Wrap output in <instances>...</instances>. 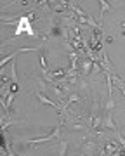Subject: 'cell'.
Here are the masks:
<instances>
[{"mask_svg": "<svg viewBox=\"0 0 125 156\" xmlns=\"http://www.w3.org/2000/svg\"><path fill=\"white\" fill-rule=\"evenodd\" d=\"M101 128H102V130H113V132L120 130V128L116 127V123L113 122V115H111V113H104V118H102Z\"/></svg>", "mask_w": 125, "mask_h": 156, "instance_id": "6da1fadb", "label": "cell"}, {"mask_svg": "<svg viewBox=\"0 0 125 156\" xmlns=\"http://www.w3.org/2000/svg\"><path fill=\"white\" fill-rule=\"evenodd\" d=\"M38 52H40V57H38L40 59V68H42V73L45 75V73H49V52H47L44 47H42Z\"/></svg>", "mask_w": 125, "mask_h": 156, "instance_id": "7a4b0ae2", "label": "cell"}, {"mask_svg": "<svg viewBox=\"0 0 125 156\" xmlns=\"http://www.w3.org/2000/svg\"><path fill=\"white\" fill-rule=\"evenodd\" d=\"M37 99L42 102V104H47V106H51V108H54L56 111H61V102H54V101H51L49 97H45V95L42 94V92H37Z\"/></svg>", "mask_w": 125, "mask_h": 156, "instance_id": "3957f363", "label": "cell"}, {"mask_svg": "<svg viewBox=\"0 0 125 156\" xmlns=\"http://www.w3.org/2000/svg\"><path fill=\"white\" fill-rule=\"evenodd\" d=\"M82 95L77 94V92H68V97H66V102H68V106L70 104H77V102H82Z\"/></svg>", "mask_w": 125, "mask_h": 156, "instance_id": "277c9868", "label": "cell"}, {"mask_svg": "<svg viewBox=\"0 0 125 156\" xmlns=\"http://www.w3.org/2000/svg\"><path fill=\"white\" fill-rule=\"evenodd\" d=\"M99 4H101V12H99V24L102 26V16H104V12L111 11V5H109V2H106V0H101Z\"/></svg>", "mask_w": 125, "mask_h": 156, "instance_id": "5b68a950", "label": "cell"}, {"mask_svg": "<svg viewBox=\"0 0 125 156\" xmlns=\"http://www.w3.org/2000/svg\"><path fill=\"white\" fill-rule=\"evenodd\" d=\"M57 144H59V156H66L68 153V142L66 140H57Z\"/></svg>", "mask_w": 125, "mask_h": 156, "instance_id": "8992f818", "label": "cell"}, {"mask_svg": "<svg viewBox=\"0 0 125 156\" xmlns=\"http://www.w3.org/2000/svg\"><path fill=\"white\" fill-rule=\"evenodd\" d=\"M11 78H12V83H19V80H17V75H16V61H12L11 64Z\"/></svg>", "mask_w": 125, "mask_h": 156, "instance_id": "52a82bcc", "label": "cell"}, {"mask_svg": "<svg viewBox=\"0 0 125 156\" xmlns=\"http://www.w3.org/2000/svg\"><path fill=\"white\" fill-rule=\"evenodd\" d=\"M116 140H118V144L125 149V137H123V134H122L120 130H116Z\"/></svg>", "mask_w": 125, "mask_h": 156, "instance_id": "ba28073f", "label": "cell"}]
</instances>
